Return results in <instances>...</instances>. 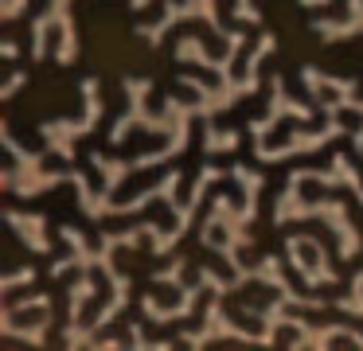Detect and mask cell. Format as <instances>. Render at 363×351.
I'll return each mask as SVG.
<instances>
[{"instance_id": "1", "label": "cell", "mask_w": 363, "mask_h": 351, "mask_svg": "<svg viewBox=\"0 0 363 351\" xmlns=\"http://www.w3.org/2000/svg\"><path fill=\"white\" fill-rule=\"evenodd\" d=\"M9 223L20 230V242L35 254H48L51 242L43 238V215H20V211H9Z\"/></svg>"}, {"instance_id": "6", "label": "cell", "mask_w": 363, "mask_h": 351, "mask_svg": "<svg viewBox=\"0 0 363 351\" xmlns=\"http://www.w3.org/2000/svg\"><path fill=\"white\" fill-rule=\"evenodd\" d=\"M24 82H28V74H24V70H16V74H12L9 82H4V90H0V98H12V94H16Z\"/></svg>"}, {"instance_id": "7", "label": "cell", "mask_w": 363, "mask_h": 351, "mask_svg": "<svg viewBox=\"0 0 363 351\" xmlns=\"http://www.w3.org/2000/svg\"><path fill=\"white\" fill-rule=\"evenodd\" d=\"M24 4H28V0H4V20H16V12Z\"/></svg>"}, {"instance_id": "8", "label": "cell", "mask_w": 363, "mask_h": 351, "mask_svg": "<svg viewBox=\"0 0 363 351\" xmlns=\"http://www.w3.org/2000/svg\"><path fill=\"white\" fill-rule=\"evenodd\" d=\"M0 55H4V59H16V55H20V51H16V43H12V39H9V43L0 47Z\"/></svg>"}, {"instance_id": "2", "label": "cell", "mask_w": 363, "mask_h": 351, "mask_svg": "<svg viewBox=\"0 0 363 351\" xmlns=\"http://www.w3.org/2000/svg\"><path fill=\"white\" fill-rule=\"evenodd\" d=\"M238 140H242V137H238L235 129H215V125H211V129L203 133V148H207V152H235Z\"/></svg>"}, {"instance_id": "3", "label": "cell", "mask_w": 363, "mask_h": 351, "mask_svg": "<svg viewBox=\"0 0 363 351\" xmlns=\"http://www.w3.org/2000/svg\"><path fill=\"white\" fill-rule=\"evenodd\" d=\"M176 59H184V62H203V67H215V59H207L203 43H199L196 35H184V39H176Z\"/></svg>"}, {"instance_id": "4", "label": "cell", "mask_w": 363, "mask_h": 351, "mask_svg": "<svg viewBox=\"0 0 363 351\" xmlns=\"http://www.w3.org/2000/svg\"><path fill=\"white\" fill-rule=\"evenodd\" d=\"M230 176H235L238 184H242V191H246V195H258V191H262V184H266V176H262V172H254V168H246V164H235V172H230Z\"/></svg>"}, {"instance_id": "5", "label": "cell", "mask_w": 363, "mask_h": 351, "mask_svg": "<svg viewBox=\"0 0 363 351\" xmlns=\"http://www.w3.org/2000/svg\"><path fill=\"white\" fill-rule=\"evenodd\" d=\"M35 277V269H20V273H4V281H0V289L4 293H12L16 285H28V281Z\"/></svg>"}]
</instances>
